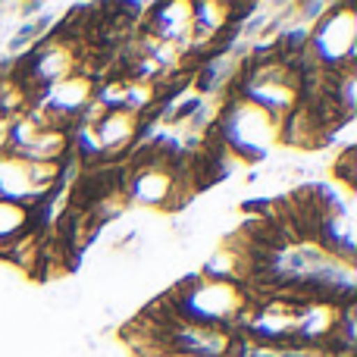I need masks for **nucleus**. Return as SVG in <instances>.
<instances>
[{
	"instance_id": "1",
	"label": "nucleus",
	"mask_w": 357,
	"mask_h": 357,
	"mask_svg": "<svg viewBox=\"0 0 357 357\" xmlns=\"http://www.w3.org/2000/svg\"><path fill=\"white\" fill-rule=\"evenodd\" d=\"M163 304L169 307L173 320L178 323H195V326H213L229 329L241 323L245 310L251 307V295L241 285L232 282H216V279H204L201 273L191 279H182Z\"/></svg>"
},
{
	"instance_id": "2",
	"label": "nucleus",
	"mask_w": 357,
	"mask_h": 357,
	"mask_svg": "<svg viewBox=\"0 0 357 357\" xmlns=\"http://www.w3.org/2000/svg\"><path fill=\"white\" fill-rule=\"evenodd\" d=\"M216 129L222 148L245 163L260 160L279 144V123L260 107L248 104L245 98H235L232 104L222 107L216 116Z\"/></svg>"
},
{
	"instance_id": "3",
	"label": "nucleus",
	"mask_w": 357,
	"mask_h": 357,
	"mask_svg": "<svg viewBox=\"0 0 357 357\" xmlns=\"http://www.w3.org/2000/svg\"><path fill=\"white\" fill-rule=\"evenodd\" d=\"M357 54V16L348 3H333L326 16L310 29L304 56H310L317 73H339L351 66Z\"/></svg>"
},
{
	"instance_id": "4",
	"label": "nucleus",
	"mask_w": 357,
	"mask_h": 357,
	"mask_svg": "<svg viewBox=\"0 0 357 357\" xmlns=\"http://www.w3.org/2000/svg\"><path fill=\"white\" fill-rule=\"evenodd\" d=\"M238 98H245L248 104L260 107L276 123H282L301 104V73H298V66H285L279 60L260 63L248 73Z\"/></svg>"
},
{
	"instance_id": "5",
	"label": "nucleus",
	"mask_w": 357,
	"mask_h": 357,
	"mask_svg": "<svg viewBox=\"0 0 357 357\" xmlns=\"http://www.w3.org/2000/svg\"><path fill=\"white\" fill-rule=\"evenodd\" d=\"M126 197L142 207L157 210H173L178 207V178L176 169L167 160H144L132 169L129 182H126Z\"/></svg>"
},
{
	"instance_id": "6",
	"label": "nucleus",
	"mask_w": 357,
	"mask_h": 357,
	"mask_svg": "<svg viewBox=\"0 0 357 357\" xmlns=\"http://www.w3.org/2000/svg\"><path fill=\"white\" fill-rule=\"evenodd\" d=\"M75 73H79V54H75L73 44L69 41H47L25 60L22 79L19 82H22V85L31 91V98H35V91L41 94L44 88L56 85V82L69 79V75H75Z\"/></svg>"
},
{
	"instance_id": "7",
	"label": "nucleus",
	"mask_w": 357,
	"mask_h": 357,
	"mask_svg": "<svg viewBox=\"0 0 357 357\" xmlns=\"http://www.w3.org/2000/svg\"><path fill=\"white\" fill-rule=\"evenodd\" d=\"M148 35L160 38V41L173 44L185 54L191 50V38H195V25H191V3L188 0H169V3L148 6Z\"/></svg>"
},
{
	"instance_id": "8",
	"label": "nucleus",
	"mask_w": 357,
	"mask_h": 357,
	"mask_svg": "<svg viewBox=\"0 0 357 357\" xmlns=\"http://www.w3.org/2000/svg\"><path fill=\"white\" fill-rule=\"evenodd\" d=\"M0 201L22 204L29 210H35L44 201V195L35 185V167H31V160L10 154V151L0 154Z\"/></svg>"
},
{
	"instance_id": "9",
	"label": "nucleus",
	"mask_w": 357,
	"mask_h": 357,
	"mask_svg": "<svg viewBox=\"0 0 357 357\" xmlns=\"http://www.w3.org/2000/svg\"><path fill=\"white\" fill-rule=\"evenodd\" d=\"M138 129H142V116H135L132 110H107L104 116L94 123V135H98L100 154L104 157L123 154L138 138Z\"/></svg>"
},
{
	"instance_id": "10",
	"label": "nucleus",
	"mask_w": 357,
	"mask_h": 357,
	"mask_svg": "<svg viewBox=\"0 0 357 357\" xmlns=\"http://www.w3.org/2000/svg\"><path fill=\"white\" fill-rule=\"evenodd\" d=\"M232 22V6L222 0H201L191 3V25H195V38H191V50L210 44L213 38H220Z\"/></svg>"
},
{
	"instance_id": "11",
	"label": "nucleus",
	"mask_w": 357,
	"mask_h": 357,
	"mask_svg": "<svg viewBox=\"0 0 357 357\" xmlns=\"http://www.w3.org/2000/svg\"><path fill=\"white\" fill-rule=\"evenodd\" d=\"M31 229V210L22 204L0 201V251L10 248L13 241H19L22 235H29Z\"/></svg>"
},
{
	"instance_id": "12",
	"label": "nucleus",
	"mask_w": 357,
	"mask_h": 357,
	"mask_svg": "<svg viewBox=\"0 0 357 357\" xmlns=\"http://www.w3.org/2000/svg\"><path fill=\"white\" fill-rule=\"evenodd\" d=\"M31 110V91L19 82V75H0V119H16Z\"/></svg>"
},
{
	"instance_id": "13",
	"label": "nucleus",
	"mask_w": 357,
	"mask_h": 357,
	"mask_svg": "<svg viewBox=\"0 0 357 357\" xmlns=\"http://www.w3.org/2000/svg\"><path fill=\"white\" fill-rule=\"evenodd\" d=\"M333 178L345 185L348 191L354 188V144H351V148H345V151H342V154L333 160Z\"/></svg>"
},
{
	"instance_id": "14",
	"label": "nucleus",
	"mask_w": 357,
	"mask_h": 357,
	"mask_svg": "<svg viewBox=\"0 0 357 357\" xmlns=\"http://www.w3.org/2000/svg\"><path fill=\"white\" fill-rule=\"evenodd\" d=\"M6 135H10V123H6V119H0V154L6 151Z\"/></svg>"
}]
</instances>
